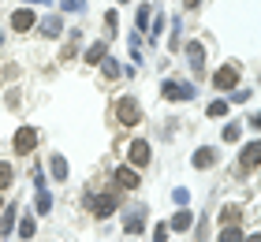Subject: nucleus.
<instances>
[{
    "mask_svg": "<svg viewBox=\"0 0 261 242\" xmlns=\"http://www.w3.org/2000/svg\"><path fill=\"white\" fill-rule=\"evenodd\" d=\"M243 242H261V238H257V235H250V238H243Z\"/></svg>",
    "mask_w": 261,
    "mask_h": 242,
    "instance_id": "7c9ffc66",
    "label": "nucleus"
},
{
    "mask_svg": "<svg viewBox=\"0 0 261 242\" xmlns=\"http://www.w3.org/2000/svg\"><path fill=\"white\" fill-rule=\"evenodd\" d=\"M0 209H4V201H0Z\"/></svg>",
    "mask_w": 261,
    "mask_h": 242,
    "instance_id": "473e14b6",
    "label": "nucleus"
},
{
    "mask_svg": "<svg viewBox=\"0 0 261 242\" xmlns=\"http://www.w3.org/2000/svg\"><path fill=\"white\" fill-rule=\"evenodd\" d=\"M172 198H175V201H179V205H187V201H191V194H187V190L179 186V190H175V194H172Z\"/></svg>",
    "mask_w": 261,
    "mask_h": 242,
    "instance_id": "c85d7f7f",
    "label": "nucleus"
},
{
    "mask_svg": "<svg viewBox=\"0 0 261 242\" xmlns=\"http://www.w3.org/2000/svg\"><path fill=\"white\" fill-rule=\"evenodd\" d=\"M187 60L194 64V71H201V67H205V45H201V41H191V45H187Z\"/></svg>",
    "mask_w": 261,
    "mask_h": 242,
    "instance_id": "6e6552de",
    "label": "nucleus"
},
{
    "mask_svg": "<svg viewBox=\"0 0 261 242\" xmlns=\"http://www.w3.org/2000/svg\"><path fill=\"white\" fill-rule=\"evenodd\" d=\"M257 160H261V145L250 142V145L243 149V168H257Z\"/></svg>",
    "mask_w": 261,
    "mask_h": 242,
    "instance_id": "ddd939ff",
    "label": "nucleus"
},
{
    "mask_svg": "<svg viewBox=\"0 0 261 242\" xmlns=\"http://www.w3.org/2000/svg\"><path fill=\"white\" fill-rule=\"evenodd\" d=\"M209 116H213V119L228 116V104H224V101H213V104H209Z\"/></svg>",
    "mask_w": 261,
    "mask_h": 242,
    "instance_id": "4be33fe9",
    "label": "nucleus"
},
{
    "mask_svg": "<svg viewBox=\"0 0 261 242\" xmlns=\"http://www.w3.org/2000/svg\"><path fill=\"white\" fill-rule=\"evenodd\" d=\"M15 227V209H0V235H8Z\"/></svg>",
    "mask_w": 261,
    "mask_h": 242,
    "instance_id": "f3484780",
    "label": "nucleus"
},
{
    "mask_svg": "<svg viewBox=\"0 0 261 242\" xmlns=\"http://www.w3.org/2000/svg\"><path fill=\"white\" fill-rule=\"evenodd\" d=\"M27 4H53V0H27Z\"/></svg>",
    "mask_w": 261,
    "mask_h": 242,
    "instance_id": "c756f323",
    "label": "nucleus"
},
{
    "mask_svg": "<svg viewBox=\"0 0 261 242\" xmlns=\"http://www.w3.org/2000/svg\"><path fill=\"white\" fill-rule=\"evenodd\" d=\"M116 183H120L123 190H135L138 186V172L135 168H116Z\"/></svg>",
    "mask_w": 261,
    "mask_h": 242,
    "instance_id": "9d476101",
    "label": "nucleus"
},
{
    "mask_svg": "<svg viewBox=\"0 0 261 242\" xmlns=\"http://www.w3.org/2000/svg\"><path fill=\"white\" fill-rule=\"evenodd\" d=\"M34 145H38V130H34V127H19L15 130V149L19 153H30Z\"/></svg>",
    "mask_w": 261,
    "mask_h": 242,
    "instance_id": "20e7f679",
    "label": "nucleus"
},
{
    "mask_svg": "<svg viewBox=\"0 0 261 242\" xmlns=\"http://www.w3.org/2000/svg\"><path fill=\"white\" fill-rule=\"evenodd\" d=\"M120 4H127V0H120Z\"/></svg>",
    "mask_w": 261,
    "mask_h": 242,
    "instance_id": "72a5a7b5",
    "label": "nucleus"
},
{
    "mask_svg": "<svg viewBox=\"0 0 261 242\" xmlns=\"http://www.w3.org/2000/svg\"><path fill=\"white\" fill-rule=\"evenodd\" d=\"M93 212H97L101 220H105V216H112L116 212V194H101V198H93Z\"/></svg>",
    "mask_w": 261,
    "mask_h": 242,
    "instance_id": "0eeeda50",
    "label": "nucleus"
},
{
    "mask_svg": "<svg viewBox=\"0 0 261 242\" xmlns=\"http://www.w3.org/2000/svg\"><path fill=\"white\" fill-rule=\"evenodd\" d=\"M213 160H217V156H213V149H209V145L194 153V168H213Z\"/></svg>",
    "mask_w": 261,
    "mask_h": 242,
    "instance_id": "dca6fc26",
    "label": "nucleus"
},
{
    "mask_svg": "<svg viewBox=\"0 0 261 242\" xmlns=\"http://www.w3.org/2000/svg\"><path fill=\"white\" fill-rule=\"evenodd\" d=\"M235 138H239V123H228L224 127V142H235Z\"/></svg>",
    "mask_w": 261,
    "mask_h": 242,
    "instance_id": "393cba45",
    "label": "nucleus"
},
{
    "mask_svg": "<svg viewBox=\"0 0 261 242\" xmlns=\"http://www.w3.org/2000/svg\"><path fill=\"white\" fill-rule=\"evenodd\" d=\"M149 156H153V149H149V142H130V164H135V168H142V164H149Z\"/></svg>",
    "mask_w": 261,
    "mask_h": 242,
    "instance_id": "39448f33",
    "label": "nucleus"
},
{
    "mask_svg": "<svg viewBox=\"0 0 261 242\" xmlns=\"http://www.w3.org/2000/svg\"><path fill=\"white\" fill-rule=\"evenodd\" d=\"M191 220H194V216L187 212V209H179V212L172 216V224H168V227H172V231H187V227H191Z\"/></svg>",
    "mask_w": 261,
    "mask_h": 242,
    "instance_id": "2eb2a0df",
    "label": "nucleus"
},
{
    "mask_svg": "<svg viewBox=\"0 0 261 242\" xmlns=\"http://www.w3.org/2000/svg\"><path fill=\"white\" fill-rule=\"evenodd\" d=\"M187 4H191V8H198V4H201V0H187Z\"/></svg>",
    "mask_w": 261,
    "mask_h": 242,
    "instance_id": "2f4dec72",
    "label": "nucleus"
},
{
    "mask_svg": "<svg viewBox=\"0 0 261 242\" xmlns=\"http://www.w3.org/2000/svg\"><path fill=\"white\" fill-rule=\"evenodd\" d=\"M135 22H138V30H146V22H149V8H138V19H135Z\"/></svg>",
    "mask_w": 261,
    "mask_h": 242,
    "instance_id": "bb28decb",
    "label": "nucleus"
},
{
    "mask_svg": "<svg viewBox=\"0 0 261 242\" xmlns=\"http://www.w3.org/2000/svg\"><path fill=\"white\" fill-rule=\"evenodd\" d=\"M239 216H243V209H239V205H228V209L220 212V220H224V224H239Z\"/></svg>",
    "mask_w": 261,
    "mask_h": 242,
    "instance_id": "a211bd4d",
    "label": "nucleus"
},
{
    "mask_svg": "<svg viewBox=\"0 0 261 242\" xmlns=\"http://www.w3.org/2000/svg\"><path fill=\"white\" fill-rule=\"evenodd\" d=\"M86 8V0H64V11H82Z\"/></svg>",
    "mask_w": 261,
    "mask_h": 242,
    "instance_id": "cd10ccee",
    "label": "nucleus"
},
{
    "mask_svg": "<svg viewBox=\"0 0 261 242\" xmlns=\"http://www.w3.org/2000/svg\"><path fill=\"white\" fill-rule=\"evenodd\" d=\"M49 172H53V179H56V183H64V179H67V160H64L60 153H53V160H49Z\"/></svg>",
    "mask_w": 261,
    "mask_h": 242,
    "instance_id": "f8f14e48",
    "label": "nucleus"
},
{
    "mask_svg": "<svg viewBox=\"0 0 261 242\" xmlns=\"http://www.w3.org/2000/svg\"><path fill=\"white\" fill-rule=\"evenodd\" d=\"M105 75H109V78H120V64H116V60H105Z\"/></svg>",
    "mask_w": 261,
    "mask_h": 242,
    "instance_id": "b1692460",
    "label": "nucleus"
},
{
    "mask_svg": "<svg viewBox=\"0 0 261 242\" xmlns=\"http://www.w3.org/2000/svg\"><path fill=\"white\" fill-rule=\"evenodd\" d=\"M161 93H164V101H191V97H194V86H191V82L168 78V82L161 86Z\"/></svg>",
    "mask_w": 261,
    "mask_h": 242,
    "instance_id": "f03ea898",
    "label": "nucleus"
},
{
    "mask_svg": "<svg viewBox=\"0 0 261 242\" xmlns=\"http://www.w3.org/2000/svg\"><path fill=\"white\" fill-rule=\"evenodd\" d=\"M220 242H243V231H239V227H228V231L220 235Z\"/></svg>",
    "mask_w": 261,
    "mask_h": 242,
    "instance_id": "5701e85b",
    "label": "nucleus"
},
{
    "mask_svg": "<svg viewBox=\"0 0 261 242\" xmlns=\"http://www.w3.org/2000/svg\"><path fill=\"white\" fill-rule=\"evenodd\" d=\"M34 231H38V227H34V220H30V216H22V220H19V235H22V238H30Z\"/></svg>",
    "mask_w": 261,
    "mask_h": 242,
    "instance_id": "412c9836",
    "label": "nucleus"
},
{
    "mask_svg": "<svg viewBox=\"0 0 261 242\" xmlns=\"http://www.w3.org/2000/svg\"><path fill=\"white\" fill-rule=\"evenodd\" d=\"M30 26H34V11H27V8H19L15 15H11V30H15V34H27Z\"/></svg>",
    "mask_w": 261,
    "mask_h": 242,
    "instance_id": "423d86ee",
    "label": "nucleus"
},
{
    "mask_svg": "<svg viewBox=\"0 0 261 242\" xmlns=\"http://www.w3.org/2000/svg\"><path fill=\"white\" fill-rule=\"evenodd\" d=\"M38 212H53V194H49V190L38 194Z\"/></svg>",
    "mask_w": 261,
    "mask_h": 242,
    "instance_id": "aec40b11",
    "label": "nucleus"
},
{
    "mask_svg": "<svg viewBox=\"0 0 261 242\" xmlns=\"http://www.w3.org/2000/svg\"><path fill=\"white\" fill-rule=\"evenodd\" d=\"M116 119H120L123 127L142 123V104L135 101V97H120V101H116Z\"/></svg>",
    "mask_w": 261,
    "mask_h": 242,
    "instance_id": "f257e3e1",
    "label": "nucleus"
},
{
    "mask_svg": "<svg viewBox=\"0 0 261 242\" xmlns=\"http://www.w3.org/2000/svg\"><path fill=\"white\" fill-rule=\"evenodd\" d=\"M142 212H146V209H135V212H130L127 220H123L127 235H142V227H146V216H142Z\"/></svg>",
    "mask_w": 261,
    "mask_h": 242,
    "instance_id": "9b49d317",
    "label": "nucleus"
},
{
    "mask_svg": "<svg viewBox=\"0 0 261 242\" xmlns=\"http://www.w3.org/2000/svg\"><path fill=\"white\" fill-rule=\"evenodd\" d=\"M153 242H168V224H157V231H153Z\"/></svg>",
    "mask_w": 261,
    "mask_h": 242,
    "instance_id": "a878e982",
    "label": "nucleus"
},
{
    "mask_svg": "<svg viewBox=\"0 0 261 242\" xmlns=\"http://www.w3.org/2000/svg\"><path fill=\"white\" fill-rule=\"evenodd\" d=\"M41 34H45V38H60V34H64V19H60V15L41 19Z\"/></svg>",
    "mask_w": 261,
    "mask_h": 242,
    "instance_id": "1a4fd4ad",
    "label": "nucleus"
},
{
    "mask_svg": "<svg viewBox=\"0 0 261 242\" xmlns=\"http://www.w3.org/2000/svg\"><path fill=\"white\" fill-rule=\"evenodd\" d=\"M235 82H239V67L235 64H224L217 75H213V86L217 90H235Z\"/></svg>",
    "mask_w": 261,
    "mask_h": 242,
    "instance_id": "7ed1b4c3",
    "label": "nucleus"
},
{
    "mask_svg": "<svg viewBox=\"0 0 261 242\" xmlns=\"http://www.w3.org/2000/svg\"><path fill=\"white\" fill-rule=\"evenodd\" d=\"M11 179H15L11 164H4V160H0V190H8V186H11Z\"/></svg>",
    "mask_w": 261,
    "mask_h": 242,
    "instance_id": "6ab92c4d",
    "label": "nucleus"
},
{
    "mask_svg": "<svg viewBox=\"0 0 261 242\" xmlns=\"http://www.w3.org/2000/svg\"><path fill=\"white\" fill-rule=\"evenodd\" d=\"M105 56H109V45H105V41H97V45L86 48V64H101Z\"/></svg>",
    "mask_w": 261,
    "mask_h": 242,
    "instance_id": "4468645a",
    "label": "nucleus"
}]
</instances>
